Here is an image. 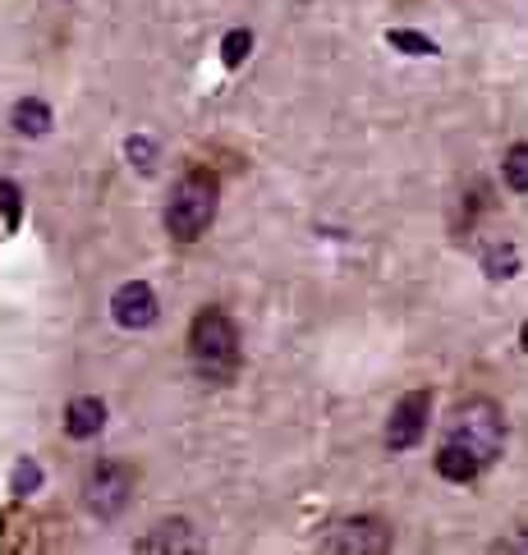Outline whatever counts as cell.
<instances>
[{"instance_id":"1","label":"cell","mask_w":528,"mask_h":555,"mask_svg":"<svg viewBox=\"0 0 528 555\" xmlns=\"http://www.w3.org/2000/svg\"><path fill=\"white\" fill-rule=\"evenodd\" d=\"M217 207H221V180H217V170L189 166L180 180H175L170 197H166V230H170V240L198 244L203 234L211 230V221H217Z\"/></svg>"},{"instance_id":"2","label":"cell","mask_w":528,"mask_h":555,"mask_svg":"<svg viewBox=\"0 0 528 555\" xmlns=\"http://www.w3.org/2000/svg\"><path fill=\"white\" fill-rule=\"evenodd\" d=\"M189 363L217 386L234 382V372H240V331L221 308H203L189 322Z\"/></svg>"},{"instance_id":"3","label":"cell","mask_w":528,"mask_h":555,"mask_svg":"<svg viewBox=\"0 0 528 555\" xmlns=\"http://www.w3.org/2000/svg\"><path fill=\"white\" fill-rule=\"evenodd\" d=\"M446 441L460 446L464 454H474L482 468H492L501 460V446H505V418H501V404L497 400H464L455 409L451 427H446Z\"/></svg>"},{"instance_id":"4","label":"cell","mask_w":528,"mask_h":555,"mask_svg":"<svg viewBox=\"0 0 528 555\" xmlns=\"http://www.w3.org/2000/svg\"><path fill=\"white\" fill-rule=\"evenodd\" d=\"M129 491H133V473L115 460H102L83 482V505L96 519H120L129 509Z\"/></svg>"},{"instance_id":"5","label":"cell","mask_w":528,"mask_h":555,"mask_svg":"<svg viewBox=\"0 0 528 555\" xmlns=\"http://www.w3.org/2000/svg\"><path fill=\"white\" fill-rule=\"evenodd\" d=\"M427 418H433V390H409L396 400V409H390V418H386V431H382V441L390 454H404V450H414L423 441V431H427Z\"/></svg>"},{"instance_id":"6","label":"cell","mask_w":528,"mask_h":555,"mask_svg":"<svg viewBox=\"0 0 528 555\" xmlns=\"http://www.w3.org/2000/svg\"><path fill=\"white\" fill-rule=\"evenodd\" d=\"M322 546L331 555H382L390 551V524L377 519V514H355V519L331 528Z\"/></svg>"},{"instance_id":"7","label":"cell","mask_w":528,"mask_h":555,"mask_svg":"<svg viewBox=\"0 0 528 555\" xmlns=\"http://www.w3.org/2000/svg\"><path fill=\"white\" fill-rule=\"evenodd\" d=\"M111 312H115V322H120L125 331H147V326L156 322V317H162V304H156L152 285H143V281H129V285L115 289Z\"/></svg>"},{"instance_id":"8","label":"cell","mask_w":528,"mask_h":555,"mask_svg":"<svg viewBox=\"0 0 528 555\" xmlns=\"http://www.w3.org/2000/svg\"><path fill=\"white\" fill-rule=\"evenodd\" d=\"M139 551H203V538H198V528L184 524V519H166V524H156V532H147V538L139 542Z\"/></svg>"},{"instance_id":"9","label":"cell","mask_w":528,"mask_h":555,"mask_svg":"<svg viewBox=\"0 0 528 555\" xmlns=\"http://www.w3.org/2000/svg\"><path fill=\"white\" fill-rule=\"evenodd\" d=\"M102 427H106V404L96 400V395H78V400H69L65 431L74 436V441H88V436H96Z\"/></svg>"},{"instance_id":"10","label":"cell","mask_w":528,"mask_h":555,"mask_svg":"<svg viewBox=\"0 0 528 555\" xmlns=\"http://www.w3.org/2000/svg\"><path fill=\"white\" fill-rule=\"evenodd\" d=\"M10 120H14V129L24 133V138H42V133H51V106L37 102V96H28V102L14 106Z\"/></svg>"},{"instance_id":"11","label":"cell","mask_w":528,"mask_h":555,"mask_svg":"<svg viewBox=\"0 0 528 555\" xmlns=\"http://www.w3.org/2000/svg\"><path fill=\"white\" fill-rule=\"evenodd\" d=\"M386 42L396 47V51H404V55H427V61H433V55H441V47L433 42V37H423V33H414V28H390Z\"/></svg>"},{"instance_id":"12","label":"cell","mask_w":528,"mask_h":555,"mask_svg":"<svg viewBox=\"0 0 528 555\" xmlns=\"http://www.w3.org/2000/svg\"><path fill=\"white\" fill-rule=\"evenodd\" d=\"M501 175H505V184H511L515 193H528V143H515L511 152H505Z\"/></svg>"},{"instance_id":"13","label":"cell","mask_w":528,"mask_h":555,"mask_svg":"<svg viewBox=\"0 0 528 555\" xmlns=\"http://www.w3.org/2000/svg\"><path fill=\"white\" fill-rule=\"evenodd\" d=\"M482 267H487V281H511V275L519 271V253L511 244H497L482 257Z\"/></svg>"},{"instance_id":"14","label":"cell","mask_w":528,"mask_h":555,"mask_svg":"<svg viewBox=\"0 0 528 555\" xmlns=\"http://www.w3.org/2000/svg\"><path fill=\"white\" fill-rule=\"evenodd\" d=\"M248 51H253V33L248 28H234V33L221 37V61H226V69H240L248 61Z\"/></svg>"},{"instance_id":"15","label":"cell","mask_w":528,"mask_h":555,"mask_svg":"<svg viewBox=\"0 0 528 555\" xmlns=\"http://www.w3.org/2000/svg\"><path fill=\"white\" fill-rule=\"evenodd\" d=\"M10 487H14V495H33L37 487H42V468H37L33 460H18V464H14Z\"/></svg>"},{"instance_id":"16","label":"cell","mask_w":528,"mask_h":555,"mask_svg":"<svg viewBox=\"0 0 528 555\" xmlns=\"http://www.w3.org/2000/svg\"><path fill=\"white\" fill-rule=\"evenodd\" d=\"M125 152H129V162H133V166H139L143 175H152V162H156V147L147 143V138H129V143H125Z\"/></svg>"},{"instance_id":"17","label":"cell","mask_w":528,"mask_h":555,"mask_svg":"<svg viewBox=\"0 0 528 555\" xmlns=\"http://www.w3.org/2000/svg\"><path fill=\"white\" fill-rule=\"evenodd\" d=\"M0 211H5L10 225H18V189L14 184H0Z\"/></svg>"},{"instance_id":"18","label":"cell","mask_w":528,"mask_h":555,"mask_svg":"<svg viewBox=\"0 0 528 555\" xmlns=\"http://www.w3.org/2000/svg\"><path fill=\"white\" fill-rule=\"evenodd\" d=\"M497 551H528V532H524V538H515V542H497Z\"/></svg>"},{"instance_id":"19","label":"cell","mask_w":528,"mask_h":555,"mask_svg":"<svg viewBox=\"0 0 528 555\" xmlns=\"http://www.w3.org/2000/svg\"><path fill=\"white\" fill-rule=\"evenodd\" d=\"M519 345H524V353H528V322H524V331H519Z\"/></svg>"}]
</instances>
